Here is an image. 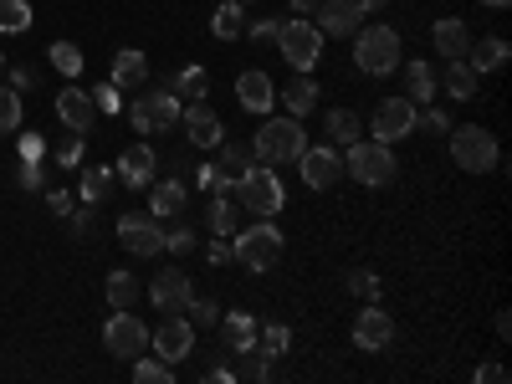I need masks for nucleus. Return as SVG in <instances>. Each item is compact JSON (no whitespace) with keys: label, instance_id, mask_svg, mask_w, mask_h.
Segmentation results:
<instances>
[{"label":"nucleus","instance_id":"obj_1","mask_svg":"<svg viewBox=\"0 0 512 384\" xmlns=\"http://www.w3.org/2000/svg\"><path fill=\"white\" fill-rule=\"evenodd\" d=\"M308 149V134H303V123L297 118H267L262 128H256V139H251V159L256 164H297V154Z\"/></svg>","mask_w":512,"mask_h":384},{"label":"nucleus","instance_id":"obj_2","mask_svg":"<svg viewBox=\"0 0 512 384\" xmlns=\"http://www.w3.org/2000/svg\"><path fill=\"white\" fill-rule=\"evenodd\" d=\"M446 139H451V159L466 169V175H492V169L502 164V144L482 123H451Z\"/></svg>","mask_w":512,"mask_h":384},{"label":"nucleus","instance_id":"obj_3","mask_svg":"<svg viewBox=\"0 0 512 384\" xmlns=\"http://www.w3.org/2000/svg\"><path fill=\"white\" fill-rule=\"evenodd\" d=\"M231 195H236L241 210H251V216H277V210L287 205V185L277 180L272 164H246Z\"/></svg>","mask_w":512,"mask_h":384},{"label":"nucleus","instance_id":"obj_4","mask_svg":"<svg viewBox=\"0 0 512 384\" xmlns=\"http://www.w3.org/2000/svg\"><path fill=\"white\" fill-rule=\"evenodd\" d=\"M354 62L364 77H390L400 67V31L395 26H359L354 31Z\"/></svg>","mask_w":512,"mask_h":384},{"label":"nucleus","instance_id":"obj_5","mask_svg":"<svg viewBox=\"0 0 512 384\" xmlns=\"http://www.w3.org/2000/svg\"><path fill=\"white\" fill-rule=\"evenodd\" d=\"M282 256V231L272 221H256L246 231H236V246H231V262H241L246 272H272Z\"/></svg>","mask_w":512,"mask_h":384},{"label":"nucleus","instance_id":"obj_6","mask_svg":"<svg viewBox=\"0 0 512 384\" xmlns=\"http://www.w3.org/2000/svg\"><path fill=\"white\" fill-rule=\"evenodd\" d=\"M344 175H354V180L369 185V190L390 185V180H395V149H390V144H379V139H369V144H349V154H344Z\"/></svg>","mask_w":512,"mask_h":384},{"label":"nucleus","instance_id":"obj_7","mask_svg":"<svg viewBox=\"0 0 512 384\" xmlns=\"http://www.w3.org/2000/svg\"><path fill=\"white\" fill-rule=\"evenodd\" d=\"M277 47H282L287 67L313 72L318 57H323V31H318L313 21H303V16H292V21H282V31H277Z\"/></svg>","mask_w":512,"mask_h":384},{"label":"nucleus","instance_id":"obj_8","mask_svg":"<svg viewBox=\"0 0 512 384\" xmlns=\"http://www.w3.org/2000/svg\"><path fill=\"white\" fill-rule=\"evenodd\" d=\"M246 164H251V149H241V144L221 139V154L210 159V164H200V169H195V185H200V190H210V195H231Z\"/></svg>","mask_w":512,"mask_h":384},{"label":"nucleus","instance_id":"obj_9","mask_svg":"<svg viewBox=\"0 0 512 384\" xmlns=\"http://www.w3.org/2000/svg\"><path fill=\"white\" fill-rule=\"evenodd\" d=\"M103 344H108L113 359L134 364L149 349V328H144V318H134V308H113V318L103 323Z\"/></svg>","mask_w":512,"mask_h":384},{"label":"nucleus","instance_id":"obj_10","mask_svg":"<svg viewBox=\"0 0 512 384\" xmlns=\"http://www.w3.org/2000/svg\"><path fill=\"white\" fill-rule=\"evenodd\" d=\"M118 246L128 256H154L164 251V226L159 216H149V210H128V216H118Z\"/></svg>","mask_w":512,"mask_h":384},{"label":"nucleus","instance_id":"obj_11","mask_svg":"<svg viewBox=\"0 0 512 384\" xmlns=\"http://www.w3.org/2000/svg\"><path fill=\"white\" fill-rule=\"evenodd\" d=\"M180 113H185V103H180V98H169L164 88L134 98V128H139L144 139H149V134H169V128L180 123Z\"/></svg>","mask_w":512,"mask_h":384},{"label":"nucleus","instance_id":"obj_12","mask_svg":"<svg viewBox=\"0 0 512 384\" xmlns=\"http://www.w3.org/2000/svg\"><path fill=\"white\" fill-rule=\"evenodd\" d=\"M149 349H154L164 364L190 359V349H195V323H190V318H180V313H164V323H159V328H154V338H149Z\"/></svg>","mask_w":512,"mask_h":384},{"label":"nucleus","instance_id":"obj_13","mask_svg":"<svg viewBox=\"0 0 512 384\" xmlns=\"http://www.w3.org/2000/svg\"><path fill=\"white\" fill-rule=\"evenodd\" d=\"M297 169H303V185L308 190H333L338 180H344V154H338L333 144H323V149H303L297 154Z\"/></svg>","mask_w":512,"mask_h":384},{"label":"nucleus","instance_id":"obj_14","mask_svg":"<svg viewBox=\"0 0 512 384\" xmlns=\"http://www.w3.org/2000/svg\"><path fill=\"white\" fill-rule=\"evenodd\" d=\"M369 128H374V139H379V144L410 139V134H415V103H410V98H384V103L374 108Z\"/></svg>","mask_w":512,"mask_h":384},{"label":"nucleus","instance_id":"obj_15","mask_svg":"<svg viewBox=\"0 0 512 384\" xmlns=\"http://www.w3.org/2000/svg\"><path fill=\"white\" fill-rule=\"evenodd\" d=\"M190 297H195V282H190L180 267L154 272V282H149V303H154L159 313H185V308H190Z\"/></svg>","mask_w":512,"mask_h":384},{"label":"nucleus","instance_id":"obj_16","mask_svg":"<svg viewBox=\"0 0 512 384\" xmlns=\"http://www.w3.org/2000/svg\"><path fill=\"white\" fill-rule=\"evenodd\" d=\"M354 344L364 349V354H379V349H390L395 344V318L384 313L379 303H369L359 318H354Z\"/></svg>","mask_w":512,"mask_h":384},{"label":"nucleus","instance_id":"obj_17","mask_svg":"<svg viewBox=\"0 0 512 384\" xmlns=\"http://www.w3.org/2000/svg\"><path fill=\"white\" fill-rule=\"evenodd\" d=\"M180 123H185V139H190L195 149H221V139H226L221 113L205 108V103H190V113H180Z\"/></svg>","mask_w":512,"mask_h":384},{"label":"nucleus","instance_id":"obj_18","mask_svg":"<svg viewBox=\"0 0 512 384\" xmlns=\"http://www.w3.org/2000/svg\"><path fill=\"white\" fill-rule=\"evenodd\" d=\"M323 36H354L364 26V11L359 0H318V21H313Z\"/></svg>","mask_w":512,"mask_h":384},{"label":"nucleus","instance_id":"obj_19","mask_svg":"<svg viewBox=\"0 0 512 384\" xmlns=\"http://www.w3.org/2000/svg\"><path fill=\"white\" fill-rule=\"evenodd\" d=\"M57 118L72 128V134H88V128H93V118H98V108H93V93H82L77 82H67V88L57 93Z\"/></svg>","mask_w":512,"mask_h":384},{"label":"nucleus","instance_id":"obj_20","mask_svg":"<svg viewBox=\"0 0 512 384\" xmlns=\"http://www.w3.org/2000/svg\"><path fill=\"white\" fill-rule=\"evenodd\" d=\"M149 180H154V149H149V144H128V149L118 154V185L149 190Z\"/></svg>","mask_w":512,"mask_h":384},{"label":"nucleus","instance_id":"obj_21","mask_svg":"<svg viewBox=\"0 0 512 384\" xmlns=\"http://www.w3.org/2000/svg\"><path fill=\"white\" fill-rule=\"evenodd\" d=\"M236 98H241V108L246 113H272V103H277V88H272V77L267 72H241L236 77Z\"/></svg>","mask_w":512,"mask_h":384},{"label":"nucleus","instance_id":"obj_22","mask_svg":"<svg viewBox=\"0 0 512 384\" xmlns=\"http://www.w3.org/2000/svg\"><path fill=\"white\" fill-rule=\"evenodd\" d=\"M277 98H282L287 118H303V113H313V108H318V98H323V93H318V77H313V72H297Z\"/></svg>","mask_w":512,"mask_h":384},{"label":"nucleus","instance_id":"obj_23","mask_svg":"<svg viewBox=\"0 0 512 384\" xmlns=\"http://www.w3.org/2000/svg\"><path fill=\"white\" fill-rule=\"evenodd\" d=\"M436 88H441L436 67L420 62V57H410V62H405V98H410L415 108H420V103H436Z\"/></svg>","mask_w":512,"mask_h":384},{"label":"nucleus","instance_id":"obj_24","mask_svg":"<svg viewBox=\"0 0 512 384\" xmlns=\"http://www.w3.org/2000/svg\"><path fill=\"white\" fill-rule=\"evenodd\" d=\"M185 185L180 180H149V216H159V221H175L180 210H185Z\"/></svg>","mask_w":512,"mask_h":384},{"label":"nucleus","instance_id":"obj_25","mask_svg":"<svg viewBox=\"0 0 512 384\" xmlns=\"http://www.w3.org/2000/svg\"><path fill=\"white\" fill-rule=\"evenodd\" d=\"M108 82H118V88H144V82H149V57H144L139 47L113 52V72H108Z\"/></svg>","mask_w":512,"mask_h":384},{"label":"nucleus","instance_id":"obj_26","mask_svg":"<svg viewBox=\"0 0 512 384\" xmlns=\"http://www.w3.org/2000/svg\"><path fill=\"white\" fill-rule=\"evenodd\" d=\"M159 88H164L169 98H180V103H185V98L200 103V98L210 93V77H205V67H180V72H169Z\"/></svg>","mask_w":512,"mask_h":384},{"label":"nucleus","instance_id":"obj_27","mask_svg":"<svg viewBox=\"0 0 512 384\" xmlns=\"http://www.w3.org/2000/svg\"><path fill=\"white\" fill-rule=\"evenodd\" d=\"M466 67H472L477 77H482V72H502V67H507V41H502V36L472 41V47H466Z\"/></svg>","mask_w":512,"mask_h":384},{"label":"nucleus","instance_id":"obj_28","mask_svg":"<svg viewBox=\"0 0 512 384\" xmlns=\"http://www.w3.org/2000/svg\"><path fill=\"white\" fill-rule=\"evenodd\" d=\"M359 113L354 108H328L323 113V134L333 139V149H349V144H359Z\"/></svg>","mask_w":512,"mask_h":384},{"label":"nucleus","instance_id":"obj_29","mask_svg":"<svg viewBox=\"0 0 512 384\" xmlns=\"http://www.w3.org/2000/svg\"><path fill=\"white\" fill-rule=\"evenodd\" d=\"M431 41H436V52L451 62V57H466V47H472V31H466V21H436V31H431Z\"/></svg>","mask_w":512,"mask_h":384},{"label":"nucleus","instance_id":"obj_30","mask_svg":"<svg viewBox=\"0 0 512 384\" xmlns=\"http://www.w3.org/2000/svg\"><path fill=\"white\" fill-rule=\"evenodd\" d=\"M221 338H226L231 354L256 349V318H251V313H226V318H221Z\"/></svg>","mask_w":512,"mask_h":384},{"label":"nucleus","instance_id":"obj_31","mask_svg":"<svg viewBox=\"0 0 512 384\" xmlns=\"http://www.w3.org/2000/svg\"><path fill=\"white\" fill-rule=\"evenodd\" d=\"M441 82H446V93H451L456 103H472V98H477V82H482V77H477L472 67H466V57H451V62H446V77H441Z\"/></svg>","mask_w":512,"mask_h":384},{"label":"nucleus","instance_id":"obj_32","mask_svg":"<svg viewBox=\"0 0 512 384\" xmlns=\"http://www.w3.org/2000/svg\"><path fill=\"white\" fill-rule=\"evenodd\" d=\"M210 36H216V41L246 36V6H241V0H221V6H216V21H210Z\"/></svg>","mask_w":512,"mask_h":384},{"label":"nucleus","instance_id":"obj_33","mask_svg":"<svg viewBox=\"0 0 512 384\" xmlns=\"http://www.w3.org/2000/svg\"><path fill=\"white\" fill-rule=\"evenodd\" d=\"M236 195H210V205H205V221H210V231L216 236H236Z\"/></svg>","mask_w":512,"mask_h":384},{"label":"nucleus","instance_id":"obj_34","mask_svg":"<svg viewBox=\"0 0 512 384\" xmlns=\"http://www.w3.org/2000/svg\"><path fill=\"white\" fill-rule=\"evenodd\" d=\"M139 297H144V282L134 272H108V303L113 308H134Z\"/></svg>","mask_w":512,"mask_h":384},{"label":"nucleus","instance_id":"obj_35","mask_svg":"<svg viewBox=\"0 0 512 384\" xmlns=\"http://www.w3.org/2000/svg\"><path fill=\"white\" fill-rule=\"evenodd\" d=\"M256 349H262L267 359H282L292 349V328L287 323H256Z\"/></svg>","mask_w":512,"mask_h":384},{"label":"nucleus","instance_id":"obj_36","mask_svg":"<svg viewBox=\"0 0 512 384\" xmlns=\"http://www.w3.org/2000/svg\"><path fill=\"white\" fill-rule=\"evenodd\" d=\"M77 190H82V200H88V205L108 200V195H113V169H103V164H93V169H82V180H77Z\"/></svg>","mask_w":512,"mask_h":384},{"label":"nucleus","instance_id":"obj_37","mask_svg":"<svg viewBox=\"0 0 512 384\" xmlns=\"http://www.w3.org/2000/svg\"><path fill=\"white\" fill-rule=\"evenodd\" d=\"M236 379H246V384H267V379H272V359H267V354H256V349L236 354Z\"/></svg>","mask_w":512,"mask_h":384},{"label":"nucleus","instance_id":"obj_38","mask_svg":"<svg viewBox=\"0 0 512 384\" xmlns=\"http://www.w3.org/2000/svg\"><path fill=\"white\" fill-rule=\"evenodd\" d=\"M82 149H88V134H72V128H67V139H57L47 154L57 159V169H77L82 164Z\"/></svg>","mask_w":512,"mask_h":384},{"label":"nucleus","instance_id":"obj_39","mask_svg":"<svg viewBox=\"0 0 512 384\" xmlns=\"http://www.w3.org/2000/svg\"><path fill=\"white\" fill-rule=\"evenodd\" d=\"M31 26V6L26 0H0V36H21Z\"/></svg>","mask_w":512,"mask_h":384},{"label":"nucleus","instance_id":"obj_40","mask_svg":"<svg viewBox=\"0 0 512 384\" xmlns=\"http://www.w3.org/2000/svg\"><path fill=\"white\" fill-rule=\"evenodd\" d=\"M134 379H139V384H175V364H164L159 354H154V359L139 354V359H134Z\"/></svg>","mask_w":512,"mask_h":384},{"label":"nucleus","instance_id":"obj_41","mask_svg":"<svg viewBox=\"0 0 512 384\" xmlns=\"http://www.w3.org/2000/svg\"><path fill=\"white\" fill-rule=\"evenodd\" d=\"M21 128V93L11 82H0V134H16Z\"/></svg>","mask_w":512,"mask_h":384},{"label":"nucleus","instance_id":"obj_42","mask_svg":"<svg viewBox=\"0 0 512 384\" xmlns=\"http://www.w3.org/2000/svg\"><path fill=\"white\" fill-rule=\"evenodd\" d=\"M415 128H425V134H441V139H446V134H451V113L436 108V103H420V108H415Z\"/></svg>","mask_w":512,"mask_h":384},{"label":"nucleus","instance_id":"obj_43","mask_svg":"<svg viewBox=\"0 0 512 384\" xmlns=\"http://www.w3.org/2000/svg\"><path fill=\"white\" fill-rule=\"evenodd\" d=\"M47 57H52V67H57L62 77H77V72H82V62H88V57H82V52L72 47V41H52V52H47Z\"/></svg>","mask_w":512,"mask_h":384},{"label":"nucleus","instance_id":"obj_44","mask_svg":"<svg viewBox=\"0 0 512 384\" xmlns=\"http://www.w3.org/2000/svg\"><path fill=\"white\" fill-rule=\"evenodd\" d=\"M185 313H190L195 328H216V323H221V308L210 303V297H190V308H185Z\"/></svg>","mask_w":512,"mask_h":384},{"label":"nucleus","instance_id":"obj_45","mask_svg":"<svg viewBox=\"0 0 512 384\" xmlns=\"http://www.w3.org/2000/svg\"><path fill=\"white\" fill-rule=\"evenodd\" d=\"M93 108L118 118V108H123V88H118V82H98V88H93Z\"/></svg>","mask_w":512,"mask_h":384},{"label":"nucleus","instance_id":"obj_46","mask_svg":"<svg viewBox=\"0 0 512 384\" xmlns=\"http://www.w3.org/2000/svg\"><path fill=\"white\" fill-rule=\"evenodd\" d=\"M47 149H52V144L41 139L36 128H31V134H21V139H16V154H21V159H31V164H41V159H47Z\"/></svg>","mask_w":512,"mask_h":384},{"label":"nucleus","instance_id":"obj_47","mask_svg":"<svg viewBox=\"0 0 512 384\" xmlns=\"http://www.w3.org/2000/svg\"><path fill=\"white\" fill-rule=\"evenodd\" d=\"M164 251L190 256V251H195V231H190V226H169V231H164Z\"/></svg>","mask_w":512,"mask_h":384},{"label":"nucleus","instance_id":"obj_48","mask_svg":"<svg viewBox=\"0 0 512 384\" xmlns=\"http://www.w3.org/2000/svg\"><path fill=\"white\" fill-rule=\"evenodd\" d=\"M277 31H282V21H277V16H256V21L246 26V36L256 41V47H267V41H277Z\"/></svg>","mask_w":512,"mask_h":384},{"label":"nucleus","instance_id":"obj_49","mask_svg":"<svg viewBox=\"0 0 512 384\" xmlns=\"http://www.w3.org/2000/svg\"><path fill=\"white\" fill-rule=\"evenodd\" d=\"M349 292L364 297V303H379V277L374 272H349Z\"/></svg>","mask_w":512,"mask_h":384},{"label":"nucleus","instance_id":"obj_50","mask_svg":"<svg viewBox=\"0 0 512 384\" xmlns=\"http://www.w3.org/2000/svg\"><path fill=\"white\" fill-rule=\"evenodd\" d=\"M11 72V88L16 93H26V88H36V67H26V62H16V67H6Z\"/></svg>","mask_w":512,"mask_h":384},{"label":"nucleus","instance_id":"obj_51","mask_svg":"<svg viewBox=\"0 0 512 384\" xmlns=\"http://www.w3.org/2000/svg\"><path fill=\"white\" fill-rule=\"evenodd\" d=\"M16 185H21V190H41V164L21 159V169H16Z\"/></svg>","mask_w":512,"mask_h":384},{"label":"nucleus","instance_id":"obj_52","mask_svg":"<svg viewBox=\"0 0 512 384\" xmlns=\"http://www.w3.org/2000/svg\"><path fill=\"white\" fill-rule=\"evenodd\" d=\"M205 262H210V267H226V262H231V241H226V236L210 241V246H205Z\"/></svg>","mask_w":512,"mask_h":384},{"label":"nucleus","instance_id":"obj_53","mask_svg":"<svg viewBox=\"0 0 512 384\" xmlns=\"http://www.w3.org/2000/svg\"><path fill=\"white\" fill-rule=\"evenodd\" d=\"M477 384H507V369L502 364H477Z\"/></svg>","mask_w":512,"mask_h":384},{"label":"nucleus","instance_id":"obj_54","mask_svg":"<svg viewBox=\"0 0 512 384\" xmlns=\"http://www.w3.org/2000/svg\"><path fill=\"white\" fill-rule=\"evenodd\" d=\"M72 236H93V210H77L72 216Z\"/></svg>","mask_w":512,"mask_h":384},{"label":"nucleus","instance_id":"obj_55","mask_svg":"<svg viewBox=\"0 0 512 384\" xmlns=\"http://www.w3.org/2000/svg\"><path fill=\"white\" fill-rule=\"evenodd\" d=\"M47 205L57 210V216H72V195H67V190H52V195H47Z\"/></svg>","mask_w":512,"mask_h":384},{"label":"nucleus","instance_id":"obj_56","mask_svg":"<svg viewBox=\"0 0 512 384\" xmlns=\"http://www.w3.org/2000/svg\"><path fill=\"white\" fill-rule=\"evenodd\" d=\"M292 11H297V16H313V11H318V0H292Z\"/></svg>","mask_w":512,"mask_h":384},{"label":"nucleus","instance_id":"obj_57","mask_svg":"<svg viewBox=\"0 0 512 384\" xmlns=\"http://www.w3.org/2000/svg\"><path fill=\"white\" fill-rule=\"evenodd\" d=\"M384 6H390V0H359V11L369 16V11H384Z\"/></svg>","mask_w":512,"mask_h":384},{"label":"nucleus","instance_id":"obj_58","mask_svg":"<svg viewBox=\"0 0 512 384\" xmlns=\"http://www.w3.org/2000/svg\"><path fill=\"white\" fill-rule=\"evenodd\" d=\"M482 6H492V11H507V0H482Z\"/></svg>","mask_w":512,"mask_h":384},{"label":"nucleus","instance_id":"obj_59","mask_svg":"<svg viewBox=\"0 0 512 384\" xmlns=\"http://www.w3.org/2000/svg\"><path fill=\"white\" fill-rule=\"evenodd\" d=\"M6 67H11V57H6V52H0V72H6Z\"/></svg>","mask_w":512,"mask_h":384},{"label":"nucleus","instance_id":"obj_60","mask_svg":"<svg viewBox=\"0 0 512 384\" xmlns=\"http://www.w3.org/2000/svg\"><path fill=\"white\" fill-rule=\"evenodd\" d=\"M241 6H256V0H241Z\"/></svg>","mask_w":512,"mask_h":384}]
</instances>
